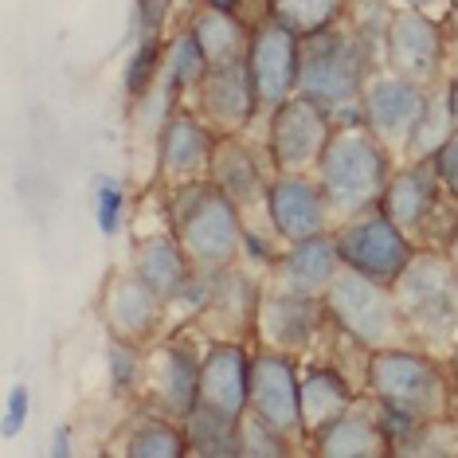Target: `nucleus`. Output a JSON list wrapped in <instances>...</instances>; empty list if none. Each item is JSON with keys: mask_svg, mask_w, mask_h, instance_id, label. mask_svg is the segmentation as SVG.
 Masks as SVG:
<instances>
[{"mask_svg": "<svg viewBox=\"0 0 458 458\" xmlns=\"http://www.w3.org/2000/svg\"><path fill=\"white\" fill-rule=\"evenodd\" d=\"M377 55L380 47H372L345 20L314 36H301L298 95L321 102L337 122H357L364 82L377 71Z\"/></svg>", "mask_w": 458, "mask_h": 458, "instance_id": "f257e3e1", "label": "nucleus"}, {"mask_svg": "<svg viewBox=\"0 0 458 458\" xmlns=\"http://www.w3.org/2000/svg\"><path fill=\"white\" fill-rule=\"evenodd\" d=\"M392 173V149L364 126V118L333 126V138L314 169L337 224L369 212V208H380V196L388 189Z\"/></svg>", "mask_w": 458, "mask_h": 458, "instance_id": "f03ea898", "label": "nucleus"}, {"mask_svg": "<svg viewBox=\"0 0 458 458\" xmlns=\"http://www.w3.org/2000/svg\"><path fill=\"white\" fill-rule=\"evenodd\" d=\"M169 227L181 239L192 267L204 270V275L235 267V259L243 255V212L208 176L169 189Z\"/></svg>", "mask_w": 458, "mask_h": 458, "instance_id": "7ed1b4c3", "label": "nucleus"}, {"mask_svg": "<svg viewBox=\"0 0 458 458\" xmlns=\"http://www.w3.org/2000/svg\"><path fill=\"white\" fill-rule=\"evenodd\" d=\"M392 290L415 345L427 352L458 345V267L446 247H420Z\"/></svg>", "mask_w": 458, "mask_h": 458, "instance_id": "20e7f679", "label": "nucleus"}, {"mask_svg": "<svg viewBox=\"0 0 458 458\" xmlns=\"http://www.w3.org/2000/svg\"><path fill=\"white\" fill-rule=\"evenodd\" d=\"M446 388H451V372L443 369L435 352L420 345H395L372 352L369 395L384 408L408 411L420 423H431L446 415Z\"/></svg>", "mask_w": 458, "mask_h": 458, "instance_id": "39448f33", "label": "nucleus"}, {"mask_svg": "<svg viewBox=\"0 0 458 458\" xmlns=\"http://www.w3.org/2000/svg\"><path fill=\"white\" fill-rule=\"evenodd\" d=\"M326 314L337 329H345L352 341H360L364 349H395L408 345L411 333L408 321L400 314V301L388 283L360 275V270L341 267V275L333 278V286L321 294Z\"/></svg>", "mask_w": 458, "mask_h": 458, "instance_id": "423d86ee", "label": "nucleus"}, {"mask_svg": "<svg viewBox=\"0 0 458 458\" xmlns=\"http://www.w3.org/2000/svg\"><path fill=\"white\" fill-rule=\"evenodd\" d=\"M337 118L306 95H290L267 118V157L275 173H314Z\"/></svg>", "mask_w": 458, "mask_h": 458, "instance_id": "0eeeda50", "label": "nucleus"}, {"mask_svg": "<svg viewBox=\"0 0 458 458\" xmlns=\"http://www.w3.org/2000/svg\"><path fill=\"white\" fill-rule=\"evenodd\" d=\"M384 67L395 75L420 82L427 90H439L446 67V24L443 16H431L423 8L395 4L384 32Z\"/></svg>", "mask_w": 458, "mask_h": 458, "instance_id": "6e6552de", "label": "nucleus"}, {"mask_svg": "<svg viewBox=\"0 0 458 458\" xmlns=\"http://www.w3.org/2000/svg\"><path fill=\"white\" fill-rule=\"evenodd\" d=\"M333 235H337V247H341V263L388 286L403 275L411 255L420 251V243L403 235L380 208H369V212L341 220Z\"/></svg>", "mask_w": 458, "mask_h": 458, "instance_id": "1a4fd4ad", "label": "nucleus"}, {"mask_svg": "<svg viewBox=\"0 0 458 458\" xmlns=\"http://www.w3.org/2000/svg\"><path fill=\"white\" fill-rule=\"evenodd\" d=\"M431 95L435 90L420 87V82L395 75L388 67H377L372 79L364 82L360 118L392 153H408V141H411L415 126L423 122L427 106H431Z\"/></svg>", "mask_w": 458, "mask_h": 458, "instance_id": "9d476101", "label": "nucleus"}, {"mask_svg": "<svg viewBox=\"0 0 458 458\" xmlns=\"http://www.w3.org/2000/svg\"><path fill=\"white\" fill-rule=\"evenodd\" d=\"M329 321L326 301L318 294H301L283 283L263 286L259 298V314H255V341L263 349H278L290 357L314 349V341L321 337V326Z\"/></svg>", "mask_w": 458, "mask_h": 458, "instance_id": "9b49d317", "label": "nucleus"}, {"mask_svg": "<svg viewBox=\"0 0 458 458\" xmlns=\"http://www.w3.org/2000/svg\"><path fill=\"white\" fill-rule=\"evenodd\" d=\"M165 301L138 270H110L106 283L98 290V314L110 337L130 341V345L149 349L161 333V318H165Z\"/></svg>", "mask_w": 458, "mask_h": 458, "instance_id": "f8f14e48", "label": "nucleus"}, {"mask_svg": "<svg viewBox=\"0 0 458 458\" xmlns=\"http://www.w3.org/2000/svg\"><path fill=\"white\" fill-rule=\"evenodd\" d=\"M189 110H196L200 118L212 126L220 138H232V133H243L251 126L255 110L263 106L259 98V87H255V75L247 67V59L239 64H227V67H212L204 75V82L192 90L189 98H181Z\"/></svg>", "mask_w": 458, "mask_h": 458, "instance_id": "ddd939ff", "label": "nucleus"}, {"mask_svg": "<svg viewBox=\"0 0 458 458\" xmlns=\"http://www.w3.org/2000/svg\"><path fill=\"white\" fill-rule=\"evenodd\" d=\"M267 224L283 243L321 235L333 227V208L314 173H275L267 189Z\"/></svg>", "mask_w": 458, "mask_h": 458, "instance_id": "4468645a", "label": "nucleus"}, {"mask_svg": "<svg viewBox=\"0 0 458 458\" xmlns=\"http://www.w3.org/2000/svg\"><path fill=\"white\" fill-rule=\"evenodd\" d=\"M200 364L192 345H176V341H157L149 345L145 357V380L141 388L149 395V408L173 420H189L200 403Z\"/></svg>", "mask_w": 458, "mask_h": 458, "instance_id": "2eb2a0df", "label": "nucleus"}, {"mask_svg": "<svg viewBox=\"0 0 458 458\" xmlns=\"http://www.w3.org/2000/svg\"><path fill=\"white\" fill-rule=\"evenodd\" d=\"M247 67L255 75L259 98L267 110H275L278 102L298 95V71H301V36L290 32L286 24H278L275 16H267L251 24V51H247Z\"/></svg>", "mask_w": 458, "mask_h": 458, "instance_id": "dca6fc26", "label": "nucleus"}, {"mask_svg": "<svg viewBox=\"0 0 458 458\" xmlns=\"http://www.w3.org/2000/svg\"><path fill=\"white\" fill-rule=\"evenodd\" d=\"M216 133L196 110L181 106L169 110L157 138V176L165 181V189H176V184H189V181H204L208 165H212L216 153Z\"/></svg>", "mask_w": 458, "mask_h": 458, "instance_id": "f3484780", "label": "nucleus"}, {"mask_svg": "<svg viewBox=\"0 0 458 458\" xmlns=\"http://www.w3.org/2000/svg\"><path fill=\"white\" fill-rule=\"evenodd\" d=\"M443 181L435 173V161H403L395 165L388 189L380 196V212L400 227L415 243H427V232H431L435 216H439L443 204Z\"/></svg>", "mask_w": 458, "mask_h": 458, "instance_id": "a211bd4d", "label": "nucleus"}, {"mask_svg": "<svg viewBox=\"0 0 458 458\" xmlns=\"http://www.w3.org/2000/svg\"><path fill=\"white\" fill-rule=\"evenodd\" d=\"M251 411L286 431L290 439H301V369L290 352L255 349L251 369Z\"/></svg>", "mask_w": 458, "mask_h": 458, "instance_id": "6ab92c4d", "label": "nucleus"}, {"mask_svg": "<svg viewBox=\"0 0 458 458\" xmlns=\"http://www.w3.org/2000/svg\"><path fill=\"white\" fill-rule=\"evenodd\" d=\"M251 369L255 349L243 341H212L200 364V403L227 420H243L251 411Z\"/></svg>", "mask_w": 458, "mask_h": 458, "instance_id": "aec40b11", "label": "nucleus"}, {"mask_svg": "<svg viewBox=\"0 0 458 458\" xmlns=\"http://www.w3.org/2000/svg\"><path fill=\"white\" fill-rule=\"evenodd\" d=\"M259 298H263V286H259L255 278L239 275L235 267L216 270L208 301H204L200 314H196V321L208 326L212 341H251L255 337Z\"/></svg>", "mask_w": 458, "mask_h": 458, "instance_id": "412c9836", "label": "nucleus"}, {"mask_svg": "<svg viewBox=\"0 0 458 458\" xmlns=\"http://www.w3.org/2000/svg\"><path fill=\"white\" fill-rule=\"evenodd\" d=\"M208 181H212L224 196H232L239 204V212H243V220H247V212H255V208L267 212L270 181L259 173V161H255L251 145L243 141V133H232V138L216 141L212 165H208Z\"/></svg>", "mask_w": 458, "mask_h": 458, "instance_id": "4be33fe9", "label": "nucleus"}, {"mask_svg": "<svg viewBox=\"0 0 458 458\" xmlns=\"http://www.w3.org/2000/svg\"><path fill=\"white\" fill-rule=\"evenodd\" d=\"M341 247L333 232L298 239V243H286V251L278 255L275 263V283H283L290 290H301V294H326L333 286V278L341 275Z\"/></svg>", "mask_w": 458, "mask_h": 458, "instance_id": "5701e85b", "label": "nucleus"}, {"mask_svg": "<svg viewBox=\"0 0 458 458\" xmlns=\"http://www.w3.org/2000/svg\"><path fill=\"white\" fill-rule=\"evenodd\" d=\"M318 454L326 458H380V454H392V443L380 427V415H377V400L369 403H352V408L333 420L326 431H318L310 439Z\"/></svg>", "mask_w": 458, "mask_h": 458, "instance_id": "b1692460", "label": "nucleus"}, {"mask_svg": "<svg viewBox=\"0 0 458 458\" xmlns=\"http://www.w3.org/2000/svg\"><path fill=\"white\" fill-rule=\"evenodd\" d=\"M130 267L138 270V275L149 283L165 301H173L181 294L184 286L196 278V267L192 259L184 255L181 239L169 232H153V235H141L138 243H133V255H130Z\"/></svg>", "mask_w": 458, "mask_h": 458, "instance_id": "393cba45", "label": "nucleus"}, {"mask_svg": "<svg viewBox=\"0 0 458 458\" xmlns=\"http://www.w3.org/2000/svg\"><path fill=\"white\" fill-rule=\"evenodd\" d=\"M357 400V384L341 369H333V364L301 369V431H306V439H314L333 420H341Z\"/></svg>", "mask_w": 458, "mask_h": 458, "instance_id": "a878e982", "label": "nucleus"}, {"mask_svg": "<svg viewBox=\"0 0 458 458\" xmlns=\"http://www.w3.org/2000/svg\"><path fill=\"white\" fill-rule=\"evenodd\" d=\"M189 28L196 32V39H200L212 67L239 64V59H247V51H251V24H243L239 13H220V8L200 4L196 16L189 20Z\"/></svg>", "mask_w": 458, "mask_h": 458, "instance_id": "bb28decb", "label": "nucleus"}, {"mask_svg": "<svg viewBox=\"0 0 458 458\" xmlns=\"http://www.w3.org/2000/svg\"><path fill=\"white\" fill-rule=\"evenodd\" d=\"M122 454L126 458H184L189 454V435H184V423L173 420V415L161 411H141L138 420L130 423L126 443H122Z\"/></svg>", "mask_w": 458, "mask_h": 458, "instance_id": "cd10ccee", "label": "nucleus"}, {"mask_svg": "<svg viewBox=\"0 0 458 458\" xmlns=\"http://www.w3.org/2000/svg\"><path fill=\"white\" fill-rule=\"evenodd\" d=\"M184 435H189V454L200 458H243L239 451V420L196 403V411L184 420Z\"/></svg>", "mask_w": 458, "mask_h": 458, "instance_id": "c85d7f7f", "label": "nucleus"}, {"mask_svg": "<svg viewBox=\"0 0 458 458\" xmlns=\"http://www.w3.org/2000/svg\"><path fill=\"white\" fill-rule=\"evenodd\" d=\"M165 67H169V44L161 36H141L122 71V87H126L130 102L149 98L165 82Z\"/></svg>", "mask_w": 458, "mask_h": 458, "instance_id": "c756f323", "label": "nucleus"}, {"mask_svg": "<svg viewBox=\"0 0 458 458\" xmlns=\"http://www.w3.org/2000/svg\"><path fill=\"white\" fill-rule=\"evenodd\" d=\"M349 0H267L263 13L275 16L278 24H286L298 36H314L321 28H333L345 16Z\"/></svg>", "mask_w": 458, "mask_h": 458, "instance_id": "7c9ffc66", "label": "nucleus"}, {"mask_svg": "<svg viewBox=\"0 0 458 458\" xmlns=\"http://www.w3.org/2000/svg\"><path fill=\"white\" fill-rule=\"evenodd\" d=\"M208 71H212V64H208L200 39H196L192 28H181V32L169 39V67H165V82L176 90V98H189L192 90L204 82Z\"/></svg>", "mask_w": 458, "mask_h": 458, "instance_id": "2f4dec72", "label": "nucleus"}, {"mask_svg": "<svg viewBox=\"0 0 458 458\" xmlns=\"http://www.w3.org/2000/svg\"><path fill=\"white\" fill-rule=\"evenodd\" d=\"M454 130H458V122H454L451 106H446V90H435L431 106H427L423 122L415 126L411 141H408V153H403V157H408V161H431L435 153L446 145V138H451Z\"/></svg>", "mask_w": 458, "mask_h": 458, "instance_id": "473e14b6", "label": "nucleus"}, {"mask_svg": "<svg viewBox=\"0 0 458 458\" xmlns=\"http://www.w3.org/2000/svg\"><path fill=\"white\" fill-rule=\"evenodd\" d=\"M90 212H95V224L98 232L114 239L126 227L130 220V192L126 184L118 181V176L110 173H95V181H90Z\"/></svg>", "mask_w": 458, "mask_h": 458, "instance_id": "72a5a7b5", "label": "nucleus"}, {"mask_svg": "<svg viewBox=\"0 0 458 458\" xmlns=\"http://www.w3.org/2000/svg\"><path fill=\"white\" fill-rule=\"evenodd\" d=\"M239 451H243V458H278L294 451V439L286 431H278L275 423H267L263 415L247 411L239 420Z\"/></svg>", "mask_w": 458, "mask_h": 458, "instance_id": "f704fd0d", "label": "nucleus"}, {"mask_svg": "<svg viewBox=\"0 0 458 458\" xmlns=\"http://www.w3.org/2000/svg\"><path fill=\"white\" fill-rule=\"evenodd\" d=\"M106 369H110L114 392H122V395L138 392V384L145 380V352H141V345H130V341L110 337V345H106Z\"/></svg>", "mask_w": 458, "mask_h": 458, "instance_id": "c9c22d12", "label": "nucleus"}, {"mask_svg": "<svg viewBox=\"0 0 458 458\" xmlns=\"http://www.w3.org/2000/svg\"><path fill=\"white\" fill-rule=\"evenodd\" d=\"M28 415H32V392H28V384H13L4 395V415H0V431H4V439H13V435L24 431Z\"/></svg>", "mask_w": 458, "mask_h": 458, "instance_id": "e433bc0d", "label": "nucleus"}, {"mask_svg": "<svg viewBox=\"0 0 458 458\" xmlns=\"http://www.w3.org/2000/svg\"><path fill=\"white\" fill-rule=\"evenodd\" d=\"M431 161H435V173H439V181H443V192L451 196V200H458V130L446 138V145Z\"/></svg>", "mask_w": 458, "mask_h": 458, "instance_id": "4c0bfd02", "label": "nucleus"}, {"mask_svg": "<svg viewBox=\"0 0 458 458\" xmlns=\"http://www.w3.org/2000/svg\"><path fill=\"white\" fill-rule=\"evenodd\" d=\"M392 4H403V8H423V13H431V16H446V13H451V4H454V0H392Z\"/></svg>", "mask_w": 458, "mask_h": 458, "instance_id": "58836bf2", "label": "nucleus"}, {"mask_svg": "<svg viewBox=\"0 0 458 458\" xmlns=\"http://www.w3.org/2000/svg\"><path fill=\"white\" fill-rule=\"evenodd\" d=\"M51 454H55V458L71 454V423H59L55 431H51Z\"/></svg>", "mask_w": 458, "mask_h": 458, "instance_id": "ea45409f", "label": "nucleus"}, {"mask_svg": "<svg viewBox=\"0 0 458 458\" xmlns=\"http://www.w3.org/2000/svg\"><path fill=\"white\" fill-rule=\"evenodd\" d=\"M446 415L458 420V377H451V388H446Z\"/></svg>", "mask_w": 458, "mask_h": 458, "instance_id": "a19ab883", "label": "nucleus"}, {"mask_svg": "<svg viewBox=\"0 0 458 458\" xmlns=\"http://www.w3.org/2000/svg\"><path fill=\"white\" fill-rule=\"evenodd\" d=\"M446 106H451V114H454V122H458V75L451 79V82H446Z\"/></svg>", "mask_w": 458, "mask_h": 458, "instance_id": "79ce46f5", "label": "nucleus"}, {"mask_svg": "<svg viewBox=\"0 0 458 458\" xmlns=\"http://www.w3.org/2000/svg\"><path fill=\"white\" fill-rule=\"evenodd\" d=\"M208 8H220V13H239L243 8V0H200Z\"/></svg>", "mask_w": 458, "mask_h": 458, "instance_id": "37998d69", "label": "nucleus"}, {"mask_svg": "<svg viewBox=\"0 0 458 458\" xmlns=\"http://www.w3.org/2000/svg\"><path fill=\"white\" fill-rule=\"evenodd\" d=\"M443 247H446V255H451V259H454V267H458V224H454V232H451V239H446Z\"/></svg>", "mask_w": 458, "mask_h": 458, "instance_id": "c03bdc74", "label": "nucleus"}, {"mask_svg": "<svg viewBox=\"0 0 458 458\" xmlns=\"http://www.w3.org/2000/svg\"><path fill=\"white\" fill-rule=\"evenodd\" d=\"M446 369H451V377H458V345L446 352Z\"/></svg>", "mask_w": 458, "mask_h": 458, "instance_id": "a18cd8bd", "label": "nucleus"}, {"mask_svg": "<svg viewBox=\"0 0 458 458\" xmlns=\"http://www.w3.org/2000/svg\"><path fill=\"white\" fill-rule=\"evenodd\" d=\"M446 20H454V32H458V0L451 4V13H446Z\"/></svg>", "mask_w": 458, "mask_h": 458, "instance_id": "49530a36", "label": "nucleus"}]
</instances>
